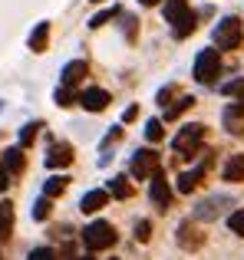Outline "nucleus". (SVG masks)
Instances as JSON below:
<instances>
[{"mask_svg":"<svg viewBox=\"0 0 244 260\" xmlns=\"http://www.w3.org/2000/svg\"><path fill=\"white\" fill-rule=\"evenodd\" d=\"M162 135H165V132H162V122L159 119H148L145 122V139L148 142H162Z\"/></svg>","mask_w":244,"mask_h":260,"instance_id":"obj_25","label":"nucleus"},{"mask_svg":"<svg viewBox=\"0 0 244 260\" xmlns=\"http://www.w3.org/2000/svg\"><path fill=\"white\" fill-rule=\"evenodd\" d=\"M228 204V198L221 194V198H208V201H201L198 204V211H195V217H198V221H215V217L221 214V208H225Z\"/></svg>","mask_w":244,"mask_h":260,"instance_id":"obj_10","label":"nucleus"},{"mask_svg":"<svg viewBox=\"0 0 244 260\" xmlns=\"http://www.w3.org/2000/svg\"><path fill=\"white\" fill-rule=\"evenodd\" d=\"M221 178H225V181H231V184L244 181V155H231V158L225 161V172H221Z\"/></svg>","mask_w":244,"mask_h":260,"instance_id":"obj_15","label":"nucleus"},{"mask_svg":"<svg viewBox=\"0 0 244 260\" xmlns=\"http://www.w3.org/2000/svg\"><path fill=\"white\" fill-rule=\"evenodd\" d=\"M188 33H195V13H192V17H188L181 26H175V37H178V40H185Z\"/></svg>","mask_w":244,"mask_h":260,"instance_id":"obj_31","label":"nucleus"},{"mask_svg":"<svg viewBox=\"0 0 244 260\" xmlns=\"http://www.w3.org/2000/svg\"><path fill=\"white\" fill-rule=\"evenodd\" d=\"M7 188H10V172L0 165V191H7Z\"/></svg>","mask_w":244,"mask_h":260,"instance_id":"obj_33","label":"nucleus"},{"mask_svg":"<svg viewBox=\"0 0 244 260\" xmlns=\"http://www.w3.org/2000/svg\"><path fill=\"white\" fill-rule=\"evenodd\" d=\"M221 92H225V95H238V99H241V106H244V79L225 83V86H221Z\"/></svg>","mask_w":244,"mask_h":260,"instance_id":"obj_26","label":"nucleus"},{"mask_svg":"<svg viewBox=\"0 0 244 260\" xmlns=\"http://www.w3.org/2000/svg\"><path fill=\"white\" fill-rule=\"evenodd\" d=\"M66 184H70V178H66V175H53V178H46V184H43V198H56V194H63Z\"/></svg>","mask_w":244,"mask_h":260,"instance_id":"obj_19","label":"nucleus"},{"mask_svg":"<svg viewBox=\"0 0 244 260\" xmlns=\"http://www.w3.org/2000/svg\"><path fill=\"white\" fill-rule=\"evenodd\" d=\"M208 172V158L201 161L198 168H192V172H185V175H178V191L181 194H192L195 188H198V181H201V175Z\"/></svg>","mask_w":244,"mask_h":260,"instance_id":"obj_11","label":"nucleus"},{"mask_svg":"<svg viewBox=\"0 0 244 260\" xmlns=\"http://www.w3.org/2000/svg\"><path fill=\"white\" fill-rule=\"evenodd\" d=\"M119 135H122V132H119V128H112V132H109V135H106V139H103V145H112V142H116V139H119Z\"/></svg>","mask_w":244,"mask_h":260,"instance_id":"obj_34","label":"nucleus"},{"mask_svg":"<svg viewBox=\"0 0 244 260\" xmlns=\"http://www.w3.org/2000/svg\"><path fill=\"white\" fill-rule=\"evenodd\" d=\"M159 172H162L159 152H152V148H142V152H135V158H132V175L139 178V181H145V178H152V175H159Z\"/></svg>","mask_w":244,"mask_h":260,"instance_id":"obj_4","label":"nucleus"},{"mask_svg":"<svg viewBox=\"0 0 244 260\" xmlns=\"http://www.w3.org/2000/svg\"><path fill=\"white\" fill-rule=\"evenodd\" d=\"M70 161H73V148L66 142H56L50 148V155H46V168H66Z\"/></svg>","mask_w":244,"mask_h":260,"instance_id":"obj_9","label":"nucleus"},{"mask_svg":"<svg viewBox=\"0 0 244 260\" xmlns=\"http://www.w3.org/2000/svg\"><path fill=\"white\" fill-rule=\"evenodd\" d=\"M86 73H89V66H86V59H73V63H66L63 66V73H59V79H63V86L66 89H73L79 83V79L86 76Z\"/></svg>","mask_w":244,"mask_h":260,"instance_id":"obj_8","label":"nucleus"},{"mask_svg":"<svg viewBox=\"0 0 244 260\" xmlns=\"http://www.w3.org/2000/svg\"><path fill=\"white\" fill-rule=\"evenodd\" d=\"M241 115H244V106H241V102H238V106H228V109H225V125H228V132H231V135H241V132H244Z\"/></svg>","mask_w":244,"mask_h":260,"instance_id":"obj_17","label":"nucleus"},{"mask_svg":"<svg viewBox=\"0 0 244 260\" xmlns=\"http://www.w3.org/2000/svg\"><path fill=\"white\" fill-rule=\"evenodd\" d=\"M218 73H221L218 50H201L198 59H195V79H198L201 86H211L215 79H218Z\"/></svg>","mask_w":244,"mask_h":260,"instance_id":"obj_2","label":"nucleus"},{"mask_svg":"<svg viewBox=\"0 0 244 260\" xmlns=\"http://www.w3.org/2000/svg\"><path fill=\"white\" fill-rule=\"evenodd\" d=\"M83 244L89 250H106L116 244V228H112L109 221H93L89 228L83 231Z\"/></svg>","mask_w":244,"mask_h":260,"instance_id":"obj_1","label":"nucleus"},{"mask_svg":"<svg viewBox=\"0 0 244 260\" xmlns=\"http://www.w3.org/2000/svg\"><path fill=\"white\" fill-rule=\"evenodd\" d=\"M46 214H50V198H40V201L33 204V217H37V221H46Z\"/></svg>","mask_w":244,"mask_h":260,"instance_id":"obj_29","label":"nucleus"},{"mask_svg":"<svg viewBox=\"0 0 244 260\" xmlns=\"http://www.w3.org/2000/svg\"><path fill=\"white\" fill-rule=\"evenodd\" d=\"M0 112H4V102H0Z\"/></svg>","mask_w":244,"mask_h":260,"instance_id":"obj_37","label":"nucleus"},{"mask_svg":"<svg viewBox=\"0 0 244 260\" xmlns=\"http://www.w3.org/2000/svg\"><path fill=\"white\" fill-rule=\"evenodd\" d=\"M215 46L218 50H238L241 46V20L238 17H225L215 26Z\"/></svg>","mask_w":244,"mask_h":260,"instance_id":"obj_3","label":"nucleus"},{"mask_svg":"<svg viewBox=\"0 0 244 260\" xmlns=\"http://www.w3.org/2000/svg\"><path fill=\"white\" fill-rule=\"evenodd\" d=\"M205 139V125H185L178 135H175V142H172V148L178 155H192L195 148H198V142Z\"/></svg>","mask_w":244,"mask_h":260,"instance_id":"obj_5","label":"nucleus"},{"mask_svg":"<svg viewBox=\"0 0 244 260\" xmlns=\"http://www.w3.org/2000/svg\"><path fill=\"white\" fill-rule=\"evenodd\" d=\"M178 244H181V247H185V250H198L201 244H205V237H201L198 231H195L192 224L185 221V224H181V228H178Z\"/></svg>","mask_w":244,"mask_h":260,"instance_id":"obj_14","label":"nucleus"},{"mask_svg":"<svg viewBox=\"0 0 244 260\" xmlns=\"http://www.w3.org/2000/svg\"><path fill=\"white\" fill-rule=\"evenodd\" d=\"M46 40H50V23L43 20V23H37V30L30 33V50L33 53H43L46 50Z\"/></svg>","mask_w":244,"mask_h":260,"instance_id":"obj_18","label":"nucleus"},{"mask_svg":"<svg viewBox=\"0 0 244 260\" xmlns=\"http://www.w3.org/2000/svg\"><path fill=\"white\" fill-rule=\"evenodd\" d=\"M162 13H165V23H172V26H181L188 17H192V7H188L185 0H165Z\"/></svg>","mask_w":244,"mask_h":260,"instance_id":"obj_6","label":"nucleus"},{"mask_svg":"<svg viewBox=\"0 0 244 260\" xmlns=\"http://www.w3.org/2000/svg\"><path fill=\"white\" fill-rule=\"evenodd\" d=\"M106 201H109V191H86L83 201H79V211L83 214H96L99 208H106Z\"/></svg>","mask_w":244,"mask_h":260,"instance_id":"obj_13","label":"nucleus"},{"mask_svg":"<svg viewBox=\"0 0 244 260\" xmlns=\"http://www.w3.org/2000/svg\"><path fill=\"white\" fill-rule=\"evenodd\" d=\"M152 201L159 204V208H168V201H172V188H168L165 175H152Z\"/></svg>","mask_w":244,"mask_h":260,"instance_id":"obj_12","label":"nucleus"},{"mask_svg":"<svg viewBox=\"0 0 244 260\" xmlns=\"http://www.w3.org/2000/svg\"><path fill=\"white\" fill-rule=\"evenodd\" d=\"M106 191H109L112 198H119V201H129V198H132V184H129L126 175H112L109 184H106Z\"/></svg>","mask_w":244,"mask_h":260,"instance_id":"obj_16","label":"nucleus"},{"mask_svg":"<svg viewBox=\"0 0 244 260\" xmlns=\"http://www.w3.org/2000/svg\"><path fill=\"white\" fill-rule=\"evenodd\" d=\"M26 260H56V254H53L50 247H37V250H33V254L26 257Z\"/></svg>","mask_w":244,"mask_h":260,"instance_id":"obj_32","label":"nucleus"},{"mask_svg":"<svg viewBox=\"0 0 244 260\" xmlns=\"http://www.w3.org/2000/svg\"><path fill=\"white\" fill-rule=\"evenodd\" d=\"M73 102H79L76 95H73V89L59 86V89H56V106H63V109H66V106H73Z\"/></svg>","mask_w":244,"mask_h":260,"instance_id":"obj_27","label":"nucleus"},{"mask_svg":"<svg viewBox=\"0 0 244 260\" xmlns=\"http://www.w3.org/2000/svg\"><path fill=\"white\" fill-rule=\"evenodd\" d=\"M43 128V122H26L23 125V132H20V145H30L33 139H37V132Z\"/></svg>","mask_w":244,"mask_h":260,"instance_id":"obj_24","label":"nucleus"},{"mask_svg":"<svg viewBox=\"0 0 244 260\" xmlns=\"http://www.w3.org/2000/svg\"><path fill=\"white\" fill-rule=\"evenodd\" d=\"M148 237H152V224H148V221H139V224H135V241L145 244Z\"/></svg>","mask_w":244,"mask_h":260,"instance_id":"obj_30","label":"nucleus"},{"mask_svg":"<svg viewBox=\"0 0 244 260\" xmlns=\"http://www.w3.org/2000/svg\"><path fill=\"white\" fill-rule=\"evenodd\" d=\"M192 106H195V99H192V95H181V99L175 102V106H168V109H165V119H168V122H172V119H178V115L185 112V109H192Z\"/></svg>","mask_w":244,"mask_h":260,"instance_id":"obj_21","label":"nucleus"},{"mask_svg":"<svg viewBox=\"0 0 244 260\" xmlns=\"http://www.w3.org/2000/svg\"><path fill=\"white\" fill-rule=\"evenodd\" d=\"M228 228H231L234 234H241V237H244V208H241V211H234V214L228 217Z\"/></svg>","mask_w":244,"mask_h":260,"instance_id":"obj_28","label":"nucleus"},{"mask_svg":"<svg viewBox=\"0 0 244 260\" xmlns=\"http://www.w3.org/2000/svg\"><path fill=\"white\" fill-rule=\"evenodd\" d=\"M4 168L10 175L23 172V152H20V148H7V152H4Z\"/></svg>","mask_w":244,"mask_h":260,"instance_id":"obj_20","label":"nucleus"},{"mask_svg":"<svg viewBox=\"0 0 244 260\" xmlns=\"http://www.w3.org/2000/svg\"><path fill=\"white\" fill-rule=\"evenodd\" d=\"M116 13H119V7H116V4H112V7H106V10H99V13H96V17H93V20H89V26H93V30H96V26H103V23H109V20H112V17H116Z\"/></svg>","mask_w":244,"mask_h":260,"instance_id":"obj_23","label":"nucleus"},{"mask_svg":"<svg viewBox=\"0 0 244 260\" xmlns=\"http://www.w3.org/2000/svg\"><path fill=\"white\" fill-rule=\"evenodd\" d=\"M109 92H106V89H86L83 95H79V106L86 109V112H103L106 106H109Z\"/></svg>","mask_w":244,"mask_h":260,"instance_id":"obj_7","label":"nucleus"},{"mask_svg":"<svg viewBox=\"0 0 244 260\" xmlns=\"http://www.w3.org/2000/svg\"><path fill=\"white\" fill-rule=\"evenodd\" d=\"M76 260H93V257H89V254H86V257H76Z\"/></svg>","mask_w":244,"mask_h":260,"instance_id":"obj_36","label":"nucleus"},{"mask_svg":"<svg viewBox=\"0 0 244 260\" xmlns=\"http://www.w3.org/2000/svg\"><path fill=\"white\" fill-rule=\"evenodd\" d=\"M93 4H103V0H93Z\"/></svg>","mask_w":244,"mask_h":260,"instance_id":"obj_38","label":"nucleus"},{"mask_svg":"<svg viewBox=\"0 0 244 260\" xmlns=\"http://www.w3.org/2000/svg\"><path fill=\"white\" fill-rule=\"evenodd\" d=\"M10 228H13V208L0 204V237H10Z\"/></svg>","mask_w":244,"mask_h":260,"instance_id":"obj_22","label":"nucleus"},{"mask_svg":"<svg viewBox=\"0 0 244 260\" xmlns=\"http://www.w3.org/2000/svg\"><path fill=\"white\" fill-rule=\"evenodd\" d=\"M139 4H142V7H155V4H159V0H139Z\"/></svg>","mask_w":244,"mask_h":260,"instance_id":"obj_35","label":"nucleus"}]
</instances>
